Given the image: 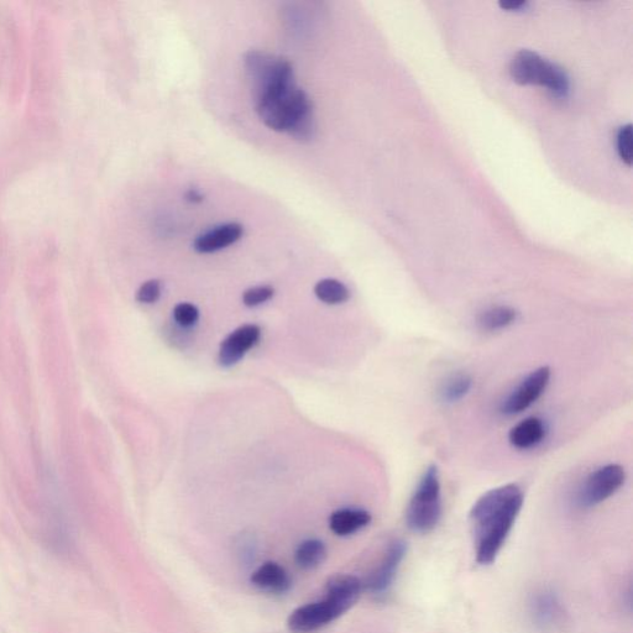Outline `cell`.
Instances as JSON below:
<instances>
[{
  "label": "cell",
  "instance_id": "cell-1",
  "mask_svg": "<svg viewBox=\"0 0 633 633\" xmlns=\"http://www.w3.org/2000/svg\"><path fill=\"white\" fill-rule=\"evenodd\" d=\"M525 502L517 484L491 489L470 510L474 554L480 566H490L504 548Z\"/></svg>",
  "mask_w": 633,
  "mask_h": 633
},
{
  "label": "cell",
  "instance_id": "cell-2",
  "mask_svg": "<svg viewBox=\"0 0 633 633\" xmlns=\"http://www.w3.org/2000/svg\"><path fill=\"white\" fill-rule=\"evenodd\" d=\"M266 127L287 133L301 143L315 138L317 125L310 97L296 85L287 87L255 104Z\"/></svg>",
  "mask_w": 633,
  "mask_h": 633
},
{
  "label": "cell",
  "instance_id": "cell-3",
  "mask_svg": "<svg viewBox=\"0 0 633 633\" xmlns=\"http://www.w3.org/2000/svg\"><path fill=\"white\" fill-rule=\"evenodd\" d=\"M510 75L512 80L521 86H541L546 88L553 97H568L570 82L566 71L535 51L517 52L511 60Z\"/></svg>",
  "mask_w": 633,
  "mask_h": 633
},
{
  "label": "cell",
  "instance_id": "cell-4",
  "mask_svg": "<svg viewBox=\"0 0 633 633\" xmlns=\"http://www.w3.org/2000/svg\"><path fill=\"white\" fill-rule=\"evenodd\" d=\"M443 515L441 478L436 465L422 475L406 510V523L411 531L428 533L441 522Z\"/></svg>",
  "mask_w": 633,
  "mask_h": 633
},
{
  "label": "cell",
  "instance_id": "cell-5",
  "mask_svg": "<svg viewBox=\"0 0 633 633\" xmlns=\"http://www.w3.org/2000/svg\"><path fill=\"white\" fill-rule=\"evenodd\" d=\"M244 64L255 103L270 94L295 85L291 62L284 57H275L261 51H250L245 55Z\"/></svg>",
  "mask_w": 633,
  "mask_h": 633
},
{
  "label": "cell",
  "instance_id": "cell-6",
  "mask_svg": "<svg viewBox=\"0 0 633 633\" xmlns=\"http://www.w3.org/2000/svg\"><path fill=\"white\" fill-rule=\"evenodd\" d=\"M625 481V469L619 464H608L596 469L580 488L578 505L583 509H591L603 504L624 486Z\"/></svg>",
  "mask_w": 633,
  "mask_h": 633
},
{
  "label": "cell",
  "instance_id": "cell-7",
  "mask_svg": "<svg viewBox=\"0 0 633 633\" xmlns=\"http://www.w3.org/2000/svg\"><path fill=\"white\" fill-rule=\"evenodd\" d=\"M348 612L331 596L326 595L323 600L300 606L291 612L287 619V626L292 633H315Z\"/></svg>",
  "mask_w": 633,
  "mask_h": 633
},
{
  "label": "cell",
  "instance_id": "cell-8",
  "mask_svg": "<svg viewBox=\"0 0 633 633\" xmlns=\"http://www.w3.org/2000/svg\"><path fill=\"white\" fill-rule=\"evenodd\" d=\"M552 371L542 366L528 374L521 384L502 401L500 412L505 416L520 415L536 404L551 383Z\"/></svg>",
  "mask_w": 633,
  "mask_h": 633
},
{
  "label": "cell",
  "instance_id": "cell-9",
  "mask_svg": "<svg viewBox=\"0 0 633 633\" xmlns=\"http://www.w3.org/2000/svg\"><path fill=\"white\" fill-rule=\"evenodd\" d=\"M407 553V544L401 540L392 541L384 553L379 566L369 574L364 589L373 595H384L395 582L397 572L404 562Z\"/></svg>",
  "mask_w": 633,
  "mask_h": 633
},
{
  "label": "cell",
  "instance_id": "cell-10",
  "mask_svg": "<svg viewBox=\"0 0 633 633\" xmlns=\"http://www.w3.org/2000/svg\"><path fill=\"white\" fill-rule=\"evenodd\" d=\"M261 329L256 324H245L235 329L219 347L218 362L223 368L238 364L251 348L259 343Z\"/></svg>",
  "mask_w": 633,
  "mask_h": 633
},
{
  "label": "cell",
  "instance_id": "cell-11",
  "mask_svg": "<svg viewBox=\"0 0 633 633\" xmlns=\"http://www.w3.org/2000/svg\"><path fill=\"white\" fill-rule=\"evenodd\" d=\"M530 615L538 629L548 631L556 629L564 620V608L553 590L537 591L530 601Z\"/></svg>",
  "mask_w": 633,
  "mask_h": 633
},
{
  "label": "cell",
  "instance_id": "cell-12",
  "mask_svg": "<svg viewBox=\"0 0 633 633\" xmlns=\"http://www.w3.org/2000/svg\"><path fill=\"white\" fill-rule=\"evenodd\" d=\"M251 584L264 593L284 595L292 588V580L286 569L279 563L266 562L251 574Z\"/></svg>",
  "mask_w": 633,
  "mask_h": 633
},
{
  "label": "cell",
  "instance_id": "cell-13",
  "mask_svg": "<svg viewBox=\"0 0 633 633\" xmlns=\"http://www.w3.org/2000/svg\"><path fill=\"white\" fill-rule=\"evenodd\" d=\"M243 234L244 228L239 223L223 224L197 237L193 242V249L201 254L214 253L237 243L242 239Z\"/></svg>",
  "mask_w": 633,
  "mask_h": 633
},
{
  "label": "cell",
  "instance_id": "cell-14",
  "mask_svg": "<svg viewBox=\"0 0 633 633\" xmlns=\"http://www.w3.org/2000/svg\"><path fill=\"white\" fill-rule=\"evenodd\" d=\"M546 436V423L541 418L528 417L511 428L509 442L512 447L527 451L541 444Z\"/></svg>",
  "mask_w": 633,
  "mask_h": 633
},
{
  "label": "cell",
  "instance_id": "cell-15",
  "mask_svg": "<svg viewBox=\"0 0 633 633\" xmlns=\"http://www.w3.org/2000/svg\"><path fill=\"white\" fill-rule=\"evenodd\" d=\"M370 512L363 509H340L329 517V528L339 537L354 535L370 525Z\"/></svg>",
  "mask_w": 633,
  "mask_h": 633
},
{
  "label": "cell",
  "instance_id": "cell-16",
  "mask_svg": "<svg viewBox=\"0 0 633 633\" xmlns=\"http://www.w3.org/2000/svg\"><path fill=\"white\" fill-rule=\"evenodd\" d=\"M519 319V312L510 306H494L480 313L478 324L483 331L499 332L509 328Z\"/></svg>",
  "mask_w": 633,
  "mask_h": 633
},
{
  "label": "cell",
  "instance_id": "cell-17",
  "mask_svg": "<svg viewBox=\"0 0 633 633\" xmlns=\"http://www.w3.org/2000/svg\"><path fill=\"white\" fill-rule=\"evenodd\" d=\"M327 558V547L322 541L306 540L300 543L295 552V562L302 570H313L322 566Z\"/></svg>",
  "mask_w": 633,
  "mask_h": 633
},
{
  "label": "cell",
  "instance_id": "cell-18",
  "mask_svg": "<svg viewBox=\"0 0 633 633\" xmlns=\"http://www.w3.org/2000/svg\"><path fill=\"white\" fill-rule=\"evenodd\" d=\"M315 294L319 301L326 305H342L350 298V291L347 286L338 280L324 279L317 282Z\"/></svg>",
  "mask_w": 633,
  "mask_h": 633
},
{
  "label": "cell",
  "instance_id": "cell-19",
  "mask_svg": "<svg viewBox=\"0 0 633 633\" xmlns=\"http://www.w3.org/2000/svg\"><path fill=\"white\" fill-rule=\"evenodd\" d=\"M473 389V379L467 374L452 376L446 381L441 390V399L446 404H455L463 400Z\"/></svg>",
  "mask_w": 633,
  "mask_h": 633
},
{
  "label": "cell",
  "instance_id": "cell-20",
  "mask_svg": "<svg viewBox=\"0 0 633 633\" xmlns=\"http://www.w3.org/2000/svg\"><path fill=\"white\" fill-rule=\"evenodd\" d=\"M632 125L626 124L617 134V153L624 164L631 167L633 160Z\"/></svg>",
  "mask_w": 633,
  "mask_h": 633
},
{
  "label": "cell",
  "instance_id": "cell-21",
  "mask_svg": "<svg viewBox=\"0 0 633 633\" xmlns=\"http://www.w3.org/2000/svg\"><path fill=\"white\" fill-rule=\"evenodd\" d=\"M198 318H200V311L192 303L182 302L174 308V319L183 328L195 326Z\"/></svg>",
  "mask_w": 633,
  "mask_h": 633
},
{
  "label": "cell",
  "instance_id": "cell-22",
  "mask_svg": "<svg viewBox=\"0 0 633 633\" xmlns=\"http://www.w3.org/2000/svg\"><path fill=\"white\" fill-rule=\"evenodd\" d=\"M275 295V290L271 286H255L248 289L243 294V303L248 307H258L271 300Z\"/></svg>",
  "mask_w": 633,
  "mask_h": 633
},
{
  "label": "cell",
  "instance_id": "cell-23",
  "mask_svg": "<svg viewBox=\"0 0 633 633\" xmlns=\"http://www.w3.org/2000/svg\"><path fill=\"white\" fill-rule=\"evenodd\" d=\"M161 296V282L159 280H149L140 286L136 292V300L145 305H151L159 300Z\"/></svg>",
  "mask_w": 633,
  "mask_h": 633
},
{
  "label": "cell",
  "instance_id": "cell-24",
  "mask_svg": "<svg viewBox=\"0 0 633 633\" xmlns=\"http://www.w3.org/2000/svg\"><path fill=\"white\" fill-rule=\"evenodd\" d=\"M528 2L526 0H502L499 3V7L506 12H520L523 8H526Z\"/></svg>",
  "mask_w": 633,
  "mask_h": 633
},
{
  "label": "cell",
  "instance_id": "cell-25",
  "mask_svg": "<svg viewBox=\"0 0 633 633\" xmlns=\"http://www.w3.org/2000/svg\"><path fill=\"white\" fill-rule=\"evenodd\" d=\"M186 198L188 201L191 202H201L202 201V196L200 195V193H198L197 191H193L191 190L190 192L187 193Z\"/></svg>",
  "mask_w": 633,
  "mask_h": 633
}]
</instances>
